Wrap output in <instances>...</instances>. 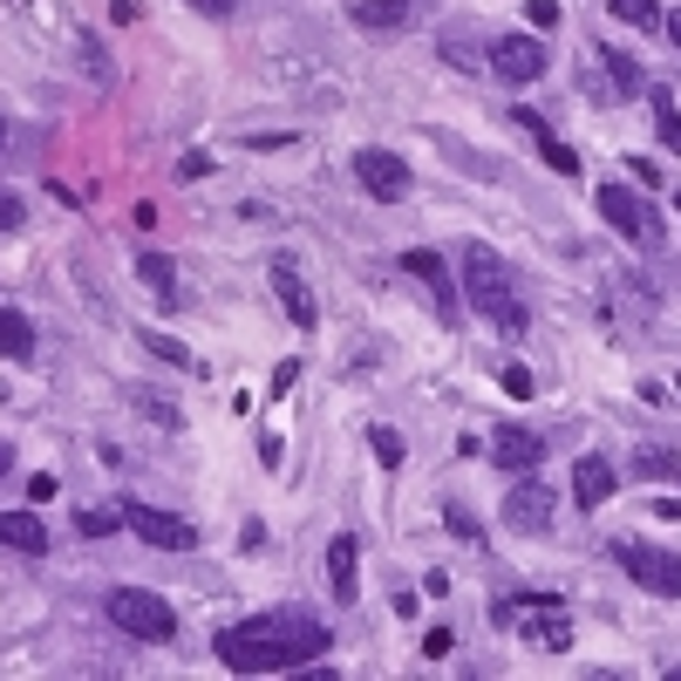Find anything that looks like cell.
Wrapping results in <instances>:
<instances>
[{
    "instance_id": "6da1fadb",
    "label": "cell",
    "mask_w": 681,
    "mask_h": 681,
    "mask_svg": "<svg viewBox=\"0 0 681 681\" xmlns=\"http://www.w3.org/2000/svg\"><path fill=\"white\" fill-rule=\"evenodd\" d=\"M212 655L232 674H294L313 655H328V627H320L313 614H259V620L219 627Z\"/></svg>"
},
{
    "instance_id": "7a4b0ae2",
    "label": "cell",
    "mask_w": 681,
    "mask_h": 681,
    "mask_svg": "<svg viewBox=\"0 0 681 681\" xmlns=\"http://www.w3.org/2000/svg\"><path fill=\"white\" fill-rule=\"evenodd\" d=\"M457 266H464V300L491 320V328H504V334H525L532 320H525V307H518V294H511V279H504V259L485 246V238H470V246L457 253Z\"/></svg>"
},
{
    "instance_id": "3957f363",
    "label": "cell",
    "mask_w": 681,
    "mask_h": 681,
    "mask_svg": "<svg viewBox=\"0 0 681 681\" xmlns=\"http://www.w3.org/2000/svg\"><path fill=\"white\" fill-rule=\"evenodd\" d=\"M491 627L498 634H525L532 648H566L573 640V620L558 614V599H545V593H518V599H491Z\"/></svg>"
},
{
    "instance_id": "277c9868",
    "label": "cell",
    "mask_w": 681,
    "mask_h": 681,
    "mask_svg": "<svg viewBox=\"0 0 681 681\" xmlns=\"http://www.w3.org/2000/svg\"><path fill=\"white\" fill-rule=\"evenodd\" d=\"M109 620L124 627L130 640H150V648H164V640L178 634L171 599H157L150 586H116V593H109Z\"/></svg>"
},
{
    "instance_id": "5b68a950",
    "label": "cell",
    "mask_w": 681,
    "mask_h": 681,
    "mask_svg": "<svg viewBox=\"0 0 681 681\" xmlns=\"http://www.w3.org/2000/svg\"><path fill=\"white\" fill-rule=\"evenodd\" d=\"M599 219H607L634 253H661V219H655V205L640 191H627V184H599Z\"/></svg>"
},
{
    "instance_id": "8992f818",
    "label": "cell",
    "mask_w": 681,
    "mask_h": 681,
    "mask_svg": "<svg viewBox=\"0 0 681 681\" xmlns=\"http://www.w3.org/2000/svg\"><path fill=\"white\" fill-rule=\"evenodd\" d=\"M614 558H620V573H627L634 586H648V593H661V599H681V552H668V545H640V539H620V545H614Z\"/></svg>"
},
{
    "instance_id": "52a82bcc",
    "label": "cell",
    "mask_w": 681,
    "mask_h": 681,
    "mask_svg": "<svg viewBox=\"0 0 681 681\" xmlns=\"http://www.w3.org/2000/svg\"><path fill=\"white\" fill-rule=\"evenodd\" d=\"M354 178H362V191L375 198V205H403L409 198V164L395 150H382V143H369V150H354Z\"/></svg>"
},
{
    "instance_id": "ba28073f",
    "label": "cell",
    "mask_w": 681,
    "mask_h": 681,
    "mask_svg": "<svg viewBox=\"0 0 681 681\" xmlns=\"http://www.w3.org/2000/svg\"><path fill=\"white\" fill-rule=\"evenodd\" d=\"M552 518H558V491H552V485H539V477L525 470V485L504 491V532L539 539V532H552Z\"/></svg>"
},
{
    "instance_id": "9c48e42d",
    "label": "cell",
    "mask_w": 681,
    "mask_h": 681,
    "mask_svg": "<svg viewBox=\"0 0 681 681\" xmlns=\"http://www.w3.org/2000/svg\"><path fill=\"white\" fill-rule=\"evenodd\" d=\"M124 525H130L143 545H157V552H191V545H198L191 518H178V511H157V504H143V498H130V504H124Z\"/></svg>"
},
{
    "instance_id": "30bf717a",
    "label": "cell",
    "mask_w": 681,
    "mask_h": 681,
    "mask_svg": "<svg viewBox=\"0 0 681 681\" xmlns=\"http://www.w3.org/2000/svg\"><path fill=\"white\" fill-rule=\"evenodd\" d=\"M491 68L504 75V83H539L552 62H545V42H539V34H504V42L491 49Z\"/></svg>"
},
{
    "instance_id": "8fae6325",
    "label": "cell",
    "mask_w": 681,
    "mask_h": 681,
    "mask_svg": "<svg viewBox=\"0 0 681 681\" xmlns=\"http://www.w3.org/2000/svg\"><path fill=\"white\" fill-rule=\"evenodd\" d=\"M328 586H334L341 607L362 599V539H354V532H334V539H328Z\"/></svg>"
},
{
    "instance_id": "7c38bea8",
    "label": "cell",
    "mask_w": 681,
    "mask_h": 681,
    "mask_svg": "<svg viewBox=\"0 0 681 681\" xmlns=\"http://www.w3.org/2000/svg\"><path fill=\"white\" fill-rule=\"evenodd\" d=\"M273 294H279V307H287L294 328H313V320H320V300H313L307 273H300L294 259H273Z\"/></svg>"
},
{
    "instance_id": "4fadbf2b",
    "label": "cell",
    "mask_w": 681,
    "mask_h": 681,
    "mask_svg": "<svg viewBox=\"0 0 681 681\" xmlns=\"http://www.w3.org/2000/svg\"><path fill=\"white\" fill-rule=\"evenodd\" d=\"M491 457H498V470H518V477H525V470L545 464V436H539L532 423H504L498 444H491Z\"/></svg>"
},
{
    "instance_id": "5bb4252c",
    "label": "cell",
    "mask_w": 681,
    "mask_h": 681,
    "mask_svg": "<svg viewBox=\"0 0 681 681\" xmlns=\"http://www.w3.org/2000/svg\"><path fill=\"white\" fill-rule=\"evenodd\" d=\"M511 116H518V130H525V137L539 143V157H545V164H552L558 178H579V150H573V143H558V130L545 124L539 109H511Z\"/></svg>"
},
{
    "instance_id": "9a60e30c",
    "label": "cell",
    "mask_w": 681,
    "mask_h": 681,
    "mask_svg": "<svg viewBox=\"0 0 681 681\" xmlns=\"http://www.w3.org/2000/svg\"><path fill=\"white\" fill-rule=\"evenodd\" d=\"M403 273H416L423 287L436 294V307H444V320H457V287H450V266H444V253L409 246V253H403Z\"/></svg>"
},
{
    "instance_id": "2e32d148",
    "label": "cell",
    "mask_w": 681,
    "mask_h": 681,
    "mask_svg": "<svg viewBox=\"0 0 681 681\" xmlns=\"http://www.w3.org/2000/svg\"><path fill=\"white\" fill-rule=\"evenodd\" d=\"M607 498H614V464L599 457V450H586V457L573 464V504H579V511H599Z\"/></svg>"
},
{
    "instance_id": "e0dca14e",
    "label": "cell",
    "mask_w": 681,
    "mask_h": 681,
    "mask_svg": "<svg viewBox=\"0 0 681 681\" xmlns=\"http://www.w3.org/2000/svg\"><path fill=\"white\" fill-rule=\"evenodd\" d=\"M0 545L21 552V558H42L49 552V525L34 511H0Z\"/></svg>"
},
{
    "instance_id": "ac0fdd59",
    "label": "cell",
    "mask_w": 681,
    "mask_h": 681,
    "mask_svg": "<svg viewBox=\"0 0 681 681\" xmlns=\"http://www.w3.org/2000/svg\"><path fill=\"white\" fill-rule=\"evenodd\" d=\"M354 28H369V34H403L409 28V0H354Z\"/></svg>"
},
{
    "instance_id": "d6986e66",
    "label": "cell",
    "mask_w": 681,
    "mask_h": 681,
    "mask_svg": "<svg viewBox=\"0 0 681 681\" xmlns=\"http://www.w3.org/2000/svg\"><path fill=\"white\" fill-rule=\"evenodd\" d=\"M0 354H8V362H28L34 354V328H28L21 307H0Z\"/></svg>"
},
{
    "instance_id": "ffe728a7",
    "label": "cell",
    "mask_w": 681,
    "mask_h": 681,
    "mask_svg": "<svg viewBox=\"0 0 681 681\" xmlns=\"http://www.w3.org/2000/svg\"><path fill=\"white\" fill-rule=\"evenodd\" d=\"M634 470H640V477H655V485H661V477H668V485H681V457H674V450H655V444L634 457Z\"/></svg>"
},
{
    "instance_id": "44dd1931",
    "label": "cell",
    "mask_w": 681,
    "mask_h": 681,
    "mask_svg": "<svg viewBox=\"0 0 681 681\" xmlns=\"http://www.w3.org/2000/svg\"><path fill=\"white\" fill-rule=\"evenodd\" d=\"M137 341L157 354V362H171V369H198V362H191V348H184V341H171V334H157V328H143Z\"/></svg>"
},
{
    "instance_id": "7402d4cb",
    "label": "cell",
    "mask_w": 681,
    "mask_h": 681,
    "mask_svg": "<svg viewBox=\"0 0 681 681\" xmlns=\"http://www.w3.org/2000/svg\"><path fill=\"white\" fill-rule=\"evenodd\" d=\"M137 273H143V279H150V287H157V294H164V300L178 294V266H171L164 253H143V259H137Z\"/></svg>"
},
{
    "instance_id": "603a6c76",
    "label": "cell",
    "mask_w": 681,
    "mask_h": 681,
    "mask_svg": "<svg viewBox=\"0 0 681 681\" xmlns=\"http://www.w3.org/2000/svg\"><path fill=\"white\" fill-rule=\"evenodd\" d=\"M607 8H614L627 28H648V34L661 28V8H655V0H607Z\"/></svg>"
},
{
    "instance_id": "cb8c5ba5",
    "label": "cell",
    "mask_w": 681,
    "mask_h": 681,
    "mask_svg": "<svg viewBox=\"0 0 681 681\" xmlns=\"http://www.w3.org/2000/svg\"><path fill=\"white\" fill-rule=\"evenodd\" d=\"M369 444H375V464H382V470H403V457H409V450H403V436H395L389 423H382V429H369Z\"/></svg>"
},
{
    "instance_id": "d4e9b609",
    "label": "cell",
    "mask_w": 681,
    "mask_h": 681,
    "mask_svg": "<svg viewBox=\"0 0 681 681\" xmlns=\"http://www.w3.org/2000/svg\"><path fill=\"white\" fill-rule=\"evenodd\" d=\"M599 62H607V75H614V89H627V96L640 89V68H634V62H627L620 49H599Z\"/></svg>"
},
{
    "instance_id": "484cf974",
    "label": "cell",
    "mask_w": 681,
    "mask_h": 681,
    "mask_svg": "<svg viewBox=\"0 0 681 681\" xmlns=\"http://www.w3.org/2000/svg\"><path fill=\"white\" fill-rule=\"evenodd\" d=\"M655 130H661L668 150H681V109H674L668 96H655Z\"/></svg>"
},
{
    "instance_id": "4316f807",
    "label": "cell",
    "mask_w": 681,
    "mask_h": 681,
    "mask_svg": "<svg viewBox=\"0 0 681 681\" xmlns=\"http://www.w3.org/2000/svg\"><path fill=\"white\" fill-rule=\"evenodd\" d=\"M116 525H124V511H83V518H75V532H83V539H109Z\"/></svg>"
},
{
    "instance_id": "83f0119b",
    "label": "cell",
    "mask_w": 681,
    "mask_h": 681,
    "mask_svg": "<svg viewBox=\"0 0 681 681\" xmlns=\"http://www.w3.org/2000/svg\"><path fill=\"white\" fill-rule=\"evenodd\" d=\"M532 389H539V382H532V369H518V362L504 369V395H518V403H525V395H532Z\"/></svg>"
},
{
    "instance_id": "f1b7e54d",
    "label": "cell",
    "mask_w": 681,
    "mask_h": 681,
    "mask_svg": "<svg viewBox=\"0 0 681 681\" xmlns=\"http://www.w3.org/2000/svg\"><path fill=\"white\" fill-rule=\"evenodd\" d=\"M450 648H457V640H450V627H429V634H423V655H429V661H444Z\"/></svg>"
},
{
    "instance_id": "f546056e",
    "label": "cell",
    "mask_w": 681,
    "mask_h": 681,
    "mask_svg": "<svg viewBox=\"0 0 681 681\" xmlns=\"http://www.w3.org/2000/svg\"><path fill=\"white\" fill-rule=\"evenodd\" d=\"M14 225H21V198L0 191V232H14Z\"/></svg>"
},
{
    "instance_id": "4dcf8cb0",
    "label": "cell",
    "mask_w": 681,
    "mask_h": 681,
    "mask_svg": "<svg viewBox=\"0 0 681 681\" xmlns=\"http://www.w3.org/2000/svg\"><path fill=\"white\" fill-rule=\"evenodd\" d=\"M294 382H300V362H279V369H273V395H287Z\"/></svg>"
},
{
    "instance_id": "1f68e13d",
    "label": "cell",
    "mask_w": 681,
    "mask_h": 681,
    "mask_svg": "<svg viewBox=\"0 0 681 681\" xmlns=\"http://www.w3.org/2000/svg\"><path fill=\"white\" fill-rule=\"evenodd\" d=\"M444 518H450V532H464V539H485V532H477V518H470V511H457V504H450Z\"/></svg>"
},
{
    "instance_id": "d6a6232c",
    "label": "cell",
    "mask_w": 681,
    "mask_h": 681,
    "mask_svg": "<svg viewBox=\"0 0 681 681\" xmlns=\"http://www.w3.org/2000/svg\"><path fill=\"white\" fill-rule=\"evenodd\" d=\"M532 28H558V0H532Z\"/></svg>"
},
{
    "instance_id": "836d02e7",
    "label": "cell",
    "mask_w": 681,
    "mask_h": 681,
    "mask_svg": "<svg viewBox=\"0 0 681 681\" xmlns=\"http://www.w3.org/2000/svg\"><path fill=\"white\" fill-rule=\"evenodd\" d=\"M198 14H232V0H191Z\"/></svg>"
},
{
    "instance_id": "e575fe53",
    "label": "cell",
    "mask_w": 681,
    "mask_h": 681,
    "mask_svg": "<svg viewBox=\"0 0 681 681\" xmlns=\"http://www.w3.org/2000/svg\"><path fill=\"white\" fill-rule=\"evenodd\" d=\"M661 28H668V42H674V49H681V8H674V14H668V21H661Z\"/></svg>"
},
{
    "instance_id": "d590c367",
    "label": "cell",
    "mask_w": 681,
    "mask_h": 681,
    "mask_svg": "<svg viewBox=\"0 0 681 681\" xmlns=\"http://www.w3.org/2000/svg\"><path fill=\"white\" fill-rule=\"evenodd\" d=\"M14 470V444H0V477H8Z\"/></svg>"
},
{
    "instance_id": "8d00e7d4",
    "label": "cell",
    "mask_w": 681,
    "mask_h": 681,
    "mask_svg": "<svg viewBox=\"0 0 681 681\" xmlns=\"http://www.w3.org/2000/svg\"><path fill=\"white\" fill-rule=\"evenodd\" d=\"M0 143H8V124H0Z\"/></svg>"
}]
</instances>
